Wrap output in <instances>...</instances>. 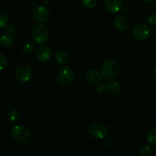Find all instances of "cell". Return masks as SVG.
Instances as JSON below:
<instances>
[{"label": "cell", "mask_w": 156, "mask_h": 156, "mask_svg": "<svg viewBox=\"0 0 156 156\" xmlns=\"http://www.w3.org/2000/svg\"><path fill=\"white\" fill-rule=\"evenodd\" d=\"M11 136L20 144H27L32 140V134L30 129L21 124L15 125L12 128Z\"/></svg>", "instance_id": "cell-1"}, {"label": "cell", "mask_w": 156, "mask_h": 156, "mask_svg": "<svg viewBox=\"0 0 156 156\" xmlns=\"http://www.w3.org/2000/svg\"><path fill=\"white\" fill-rule=\"evenodd\" d=\"M120 72L119 65L114 60L108 59L103 62L101 68V73L105 79L111 80L117 77Z\"/></svg>", "instance_id": "cell-2"}, {"label": "cell", "mask_w": 156, "mask_h": 156, "mask_svg": "<svg viewBox=\"0 0 156 156\" xmlns=\"http://www.w3.org/2000/svg\"><path fill=\"white\" fill-rule=\"evenodd\" d=\"M32 41L37 44H43L48 41L49 30L42 24H36L31 30Z\"/></svg>", "instance_id": "cell-3"}, {"label": "cell", "mask_w": 156, "mask_h": 156, "mask_svg": "<svg viewBox=\"0 0 156 156\" xmlns=\"http://www.w3.org/2000/svg\"><path fill=\"white\" fill-rule=\"evenodd\" d=\"M75 78V73L73 69L68 66H63L59 70L56 76L58 83L62 86H68L73 83Z\"/></svg>", "instance_id": "cell-4"}, {"label": "cell", "mask_w": 156, "mask_h": 156, "mask_svg": "<svg viewBox=\"0 0 156 156\" xmlns=\"http://www.w3.org/2000/svg\"><path fill=\"white\" fill-rule=\"evenodd\" d=\"M152 30L150 27L144 23H140L133 27V34L135 39L139 41H144L150 37Z\"/></svg>", "instance_id": "cell-5"}, {"label": "cell", "mask_w": 156, "mask_h": 156, "mask_svg": "<svg viewBox=\"0 0 156 156\" xmlns=\"http://www.w3.org/2000/svg\"><path fill=\"white\" fill-rule=\"evenodd\" d=\"M88 133L91 137L96 140H103L108 134V129L101 123H95L91 124L88 128Z\"/></svg>", "instance_id": "cell-6"}, {"label": "cell", "mask_w": 156, "mask_h": 156, "mask_svg": "<svg viewBox=\"0 0 156 156\" xmlns=\"http://www.w3.org/2000/svg\"><path fill=\"white\" fill-rule=\"evenodd\" d=\"M15 79L20 82H27L33 77V71L27 66H21L18 67L15 73Z\"/></svg>", "instance_id": "cell-7"}, {"label": "cell", "mask_w": 156, "mask_h": 156, "mask_svg": "<svg viewBox=\"0 0 156 156\" xmlns=\"http://www.w3.org/2000/svg\"><path fill=\"white\" fill-rule=\"evenodd\" d=\"M50 11L45 6H37L33 11V17L34 20L41 24L47 22L50 18Z\"/></svg>", "instance_id": "cell-8"}, {"label": "cell", "mask_w": 156, "mask_h": 156, "mask_svg": "<svg viewBox=\"0 0 156 156\" xmlns=\"http://www.w3.org/2000/svg\"><path fill=\"white\" fill-rule=\"evenodd\" d=\"M52 50L49 46L47 45H42L37 48L36 50V56L37 59L39 62H45L50 60V58L52 57Z\"/></svg>", "instance_id": "cell-9"}, {"label": "cell", "mask_w": 156, "mask_h": 156, "mask_svg": "<svg viewBox=\"0 0 156 156\" xmlns=\"http://www.w3.org/2000/svg\"><path fill=\"white\" fill-rule=\"evenodd\" d=\"M105 9L112 14L117 13L123 8V2L121 0H105Z\"/></svg>", "instance_id": "cell-10"}, {"label": "cell", "mask_w": 156, "mask_h": 156, "mask_svg": "<svg viewBox=\"0 0 156 156\" xmlns=\"http://www.w3.org/2000/svg\"><path fill=\"white\" fill-rule=\"evenodd\" d=\"M85 77H86L87 81L89 83L98 84L101 82V80L102 75L98 70L90 69L87 72Z\"/></svg>", "instance_id": "cell-11"}, {"label": "cell", "mask_w": 156, "mask_h": 156, "mask_svg": "<svg viewBox=\"0 0 156 156\" xmlns=\"http://www.w3.org/2000/svg\"><path fill=\"white\" fill-rule=\"evenodd\" d=\"M107 91L113 96L120 95L122 91V87L117 82L111 81L107 84Z\"/></svg>", "instance_id": "cell-12"}, {"label": "cell", "mask_w": 156, "mask_h": 156, "mask_svg": "<svg viewBox=\"0 0 156 156\" xmlns=\"http://www.w3.org/2000/svg\"><path fill=\"white\" fill-rule=\"evenodd\" d=\"M114 27L120 31H123L128 27L127 18L123 15H117L114 20Z\"/></svg>", "instance_id": "cell-13"}, {"label": "cell", "mask_w": 156, "mask_h": 156, "mask_svg": "<svg viewBox=\"0 0 156 156\" xmlns=\"http://www.w3.org/2000/svg\"><path fill=\"white\" fill-rule=\"evenodd\" d=\"M55 59L58 63L65 65L69 61V54L66 50H59L55 53Z\"/></svg>", "instance_id": "cell-14"}, {"label": "cell", "mask_w": 156, "mask_h": 156, "mask_svg": "<svg viewBox=\"0 0 156 156\" xmlns=\"http://www.w3.org/2000/svg\"><path fill=\"white\" fill-rule=\"evenodd\" d=\"M20 117V113L17 109H12L8 114V120L11 124H15Z\"/></svg>", "instance_id": "cell-15"}, {"label": "cell", "mask_w": 156, "mask_h": 156, "mask_svg": "<svg viewBox=\"0 0 156 156\" xmlns=\"http://www.w3.org/2000/svg\"><path fill=\"white\" fill-rule=\"evenodd\" d=\"M14 44V39L9 35H3L0 37V45L3 47H11Z\"/></svg>", "instance_id": "cell-16"}, {"label": "cell", "mask_w": 156, "mask_h": 156, "mask_svg": "<svg viewBox=\"0 0 156 156\" xmlns=\"http://www.w3.org/2000/svg\"><path fill=\"white\" fill-rule=\"evenodd\" d=\"M146 139L149 144L156 148V129H151L146 134Z\"/></svg>", "instance_id": "cell-17"}, {"label": "cell", "mask_w": 156, "mask_h": 156, "mask_svg": "<svg viewBox=\"0 0 156 156\" xmlns=\"http://www.w3.org/2000/svg\"><path fill=\"white\" fill-rule=\"evenodd\" d=\"M35 50V46L34 44L32 43H26L23 45L22 47V52L26 55H30Z\"/></svg>", "instance_id": "cell-18"}, {"label": "cell", "mask_w": 156, "mask_h": 156, "mask_svg": "<svg viewBox=\"0 0 156 156\" xmlns=\"http://www.w3.org/2000/svg\"><path fill=\"white\" fill-rule=\"evenodd\" d=\"M140 154L143 156H149L152 155L153 154V149L150 147L149 146H143L140 148Z\"/></svg>", "instance_id": "cell-19"}, {"label": "cell", "mask_w": 156, "mask_h": 156, "mask_svg": "<svg viewBox=\"0 0 156 156\" xmlns=\"http://www.w3.org/2000/svg\"><path fill=\"white\" fill-rule=\"evenodd\" d=\"M98 0H82V4L85 9H92L97 5Z\"/></svg>", "instance_id": "cell-20"}, {"label": "cell", "mask_w": 156, "mask_h": 156, "mask_svg": "<svg viewBox=\"0 0 156 156\" xmlns=\"http://www.w3.org/2000/svg\"><path fill=\"white\" fill-rule=\"evenodd\" d=\"M9 24V19L7 16L0 15V28H5Z\"/></svg>", "instance_id": "cell-21"}, {"label": "cell", "mask_w": 156, "mask_h": 156, "mask_svg": "<svg viewBox=\"0 0 156 156\" xmlns=\"http://www.w3.org/2000/svg\"><path fill=\"white\" fill-rule=\"evenodd\" d=\"M7 59L3 54L0 53V71H2L7 66Z\"/></svg>", "instance_id": "cell-22"}, {"label": "cell", "mask_w": 156, "mask_h": 156, "mask_svg": "<svg viewBox=\"0 0 156 156\" xmlns=\"http://www.w3.org/2000/svg\"><path fill=\"white\" fill-rule=\"evenodd\" d=\"M107 90V85L103 83H100L99 82L98 84H97V86L95 88V91H97L99 94H101V93H104Z\"/></svg>", "instance_id": "cell-23"}, {"label": "cell", "mask_w": 156, "mask_h": 156, "mask_svg": "<svg viewBox=\"0 0 156 156\" xmlns=\"http://www.w3.org/2000/svg\"><path fill=\"white\" fill-rule=\"evenodd\" d=\"M148 22H149V25L152 26V27H155L156 26V12L152 13V15L149 16V19H148Z\"/></svg>", "instance_id": "cell-24"}, {"label": "cell", "mask_w": 156, "mask_h": 156, "mask_svg": "<svg viewBox=\"0 0 156 156\" xmlns=\"http://www.w3.org/2000/svg\"><path fill=\"white\" fill-rule=\"evenodd\" d=\"M142 1H143L144 2H152L154 0H142Z\"/></svg>", "instance_id": "cell-25"}, {"label": "cell", "mask_w": 156, "mask_h": 156, "mask_svg": "<svg viewBox=\"0 0 156 156\" xmlns=\"http://www.w3.org/2000/svg\"><path fill=\"white\" fill-rule=\"evenodd\" d=\"M153 73H154V76H155V78H156V66H155V68H154Z\"/></svg>", "instance_id": "cell-26"}, {"label": "cell", "mask_w": 156, "mask_h": 156, "mask_svg": "<svg viewBox=\"0 0 156 156\" xmlns=\"http://www.w3.org/2000/svg\"><path fill=\"white\" fill-rule=\"evenodd\" d=\"M47 1H53V0H47Z\"/></svg>", "instance_id": "cell-27"}, {"label": "cell", "mask_w": 156, "mask_h": 156, "mask_svg": "<svg viewBox=\"0 0 156 156\" xmlns=\"http://www.w3.org/2000/svg\"><path fill=\"white\" fill-rule=\"evenodd\" d=\"M0 34H1V31H0Z\"/></svg>", "instance_id": "cell-28"}]
</instances>
